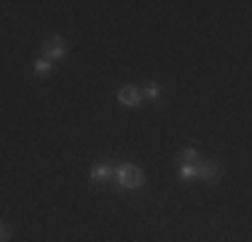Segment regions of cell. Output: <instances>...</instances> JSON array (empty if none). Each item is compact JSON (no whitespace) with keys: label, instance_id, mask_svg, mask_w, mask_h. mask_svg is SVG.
Instances as JSON below:
<instances>
[{"label":"cell","instance_id":"cell-1","mask_svg":"<svg viewBox=\"0 0 252 242\" xmlns=\"http://www.w3.org/2000/svg\"><path fill=\"white\" fill-rule=\"evenodd\" d=\"M113 178L121 189H137L142 186V169L134 164H121L118 169H113Z\"/></svg>","mask_w":252,"mask_h":242},{"label":"cell","instance_id":"cell-2","mask_svg":"<svg viewBox=\"0 0 252 242\" xmlns=\"http://www.w3.org/2000/svg\"><path fill=\"white\" fill-rule=\"evenodd\" d=\"M43 57L49 59H59V57H64V40L62 38H49L43 43Z\"/></svg>","mask_w":252,"mask_h":242},{"label":"cell","instance_id":"cell-3","mask_svg":"<svg viewBox=\"0 0 252 242\" xmlns=\"http://www.w3.org/2000/svg\"><path fill=\"white\" fill-rule=\"evenodd\" d=\"M215 175H218V164H215V161H196V167H193V178L215 180Z\"/></svg>","mask_w":252,"mask_h":242},{"label":"cell","instance_id":"cell-4","mask_svg":"<svg viewBox=\"0 0 252 242\" xmlns=\"http://www.w3.org/2000/svg\"><path fill=\"white\" fill-rule=\"evenodd\" d=\"M118 100H121L124 105H137V102L142 100V92L134 86H124L121 92H118Z\"/></svg>","mask_w":252,"mask_h":242},{"label":"cell","instance_id":"cell-5","mask_svg":"<svg viewBox=\"0 0 252 242\" xmlns=\"http://www.w3.org/2000/svg\"><path fill=\"white\" fill-rule=\"evenodd\" d=\"M110 178H113V169L107 167V164H99V167L92 169V180H97V183H102V180H110Z\"/></svg>","mask_w":252,"mask_h":242},{"label":"cell","instance_id":"cell-6","mask_svg":"<svg viewBox=\"0 0 252 242\" xmlns=\"http://www.w3.org/2000/svg\"><path fill=\"white\" fill-rule=\"evenodd\" d=\"M196 161H199V156H196V151L185 148L183 154H180V167H183V164H196Z\"/></svg>","mask_w":252,"mask_h":242},{"label":"cell","instance_id":"cell-7","mask_svg":"<svg viewBox=\"0 0 252 242\" xmlns=\"http://www.w3.org/2000/svg\"><path fill=\"white\" fill-rule=\"evenodd\" d=\"M49 70H51L49 59H38V62H35V73H38V76H49Z\"/></svg>","mask_w":252,"mask_h":242},{"label":"cell","instance_id":"cell-8","mask_svg":"<svg viewBox=\"0 0 252 242\" xmlns=\"http://www.w3.org/2000/svg\"><path fill=\"white\" fill-rule=\"evenodd\" d=\"M8 234H11V229L5 226V221H0V242H5V240H8Z\"/></svg>","mask_w":252,"mask_h":242},{"label":"cell","instance_id":"cell-9","mask_svg":"<svg viewBox=\"0 0 252 242\" xmlns=\"http://www.w3.org/2000/svg\"><path fill=\"white\" fill-rule=\"evenodd\" d=\"M145 94H148V97H158V86H148Z\"/></svg>","mask_w":252,"mask_h":242}]
</instances>
